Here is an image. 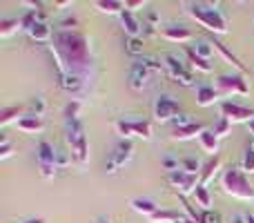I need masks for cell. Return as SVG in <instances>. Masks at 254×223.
<instances>
[{
	"mask_svg": "<svg viewBox=\"0 0 254 223\" xmlns=\"http://www.w3.org/2000/svg\"><path fill=\"white\" fill-rule=\"evenodd\" d=\"M248 127H250V134L254 136V118H252V121H250V123H248Z\"/></svg>",
	"mask_w": 254,
	"mask_h": 223,
	"instance_id": "obj_49",
	"label": "cell"
},
{
	"mask_svg": "<svg viewBox=\"0 0 254 223\" xmlns=\"http://www.w3.org/2000/svg\"><path fill=\"white\" fill-rule=\"evenodd\" d=\"M18 127H20L22 132H40L45 127V123H43V118L40 116L27 114V116H22L20 121H18Z\"/></svg>",
	"mask_w": 254,
	"mask_h": 223,
	"instance_id": "obj_21",
	"label": "cell"
},
{
	"mask_svg": "<svg viewBox=\"0 0 254 223\" xmlns=\"http://www.w3.org/2000/svg\"><path fill=\"white\" fill-rule=\"evenodd\" d=\"M165 70H167V74L172 76V78L176 80V83H181V85H192V74H190L188 70H185V65L179 61L176 56H165Z\"/></svg>",
	"mask_w": 254,
	"mask_h": 223,
	"instance_id": "obj_10",
	"label": "cell"
},
{
	"mask_svg": "<svg viewBox=\"0 0 254 223\" xmlns=\"http://www.w3.org/2000/svg\"><path fill=\"white\" fill-rule=\"evenodd\" d=\"M167 179H170V183L179 190L176 194H183V197L194 194V190L201 185V183H198V181H201V176H198V174H188V172H183V170L170 172V174H167Z\"/></svg>",
	"mask_w": 254,
	"mask_h": 223,
	"instance_id": "obj_5",
	"label": "cell"
},
{
	"mask_svg": "<svg viewBox=\"0 0 254 223\" xmlns=\"http://www.w3.org/2000/svg\"><path fill=\"white\" fill-rule=\"evenodd\" d=\"M185 54H188L190 63H192V65L196 67L198 72H205V74H207V72H212V63H210V61H205V58H201L196 52H194L192 47H188V49H185Z\"/></svg>",
	"mask_w": 254,
	"mask_h": 223,
	"instance_id": "obj_26",
	"label": "cell"
},
{
	"mask_svg": "<svg viewBox=\"0 0 254 223\" xmlns=\"http://www.w3.org/2000/svg\"><path fill=\"white\" fill-rule=\"evenodd\" d=\"M36 158H38L40 174H43L45 179H52L54 172H56V158H58V152L52 148V143L40 141L38 149H36Z\"/></svg>",
	"mask_w": 254,
	"mask_h": 223,
	"instance_id": "obj_4",
	"label": "cell"
},
{
	"mask_svg": "<svg viewBox=\"0 0 254 223\" xmlns=\"http://www.w3.org/2000/svg\"><path fill=\"white\" fill-rule=\"evenodd\" d=\"M71 152H74V158L80 163V165H85V163L89 161V145H87V136H83V139L78 141V143L71 148Z\"/></svg>",
	"mask_w": 254,
	"mask_h": 223,
	"instance_id": "obj_24",
	"label": "cell"
},
{
	"mask_svg": "<svg viewBox=\"0 0 254 223\" xmlns=\"http://www.w3.org/2000/svg\"><path fill=\"white\" fill-rule=\"evenodd\" d=\"M163 36L167 40H174V43H185V40L192 38V31L188 27H181V25H172V27H165L163 29Z\"/></svg>",
	"mask_w": 254,
	"mask_h": 223,
	"instance_id": "obj_13",
	"label": "cell"
},
{
	"mask_svg": "<svg viewBox=\"0 0 254 223\" xmlns=\"http://www.w3.org/2000/svg\"><path fill=\"white\" fill-rule=\"evenodd\" d=\"M61 25H63V27H74V25H76V18H67V20L61 22Z\"/></svg>",
	"mask_w": 254,
	"mask_h": 223,
	"instance_id": "obj_44",
	"label": "cell"
},
{
	"mask_svg": "<svg viewBox=\"0 0 254 223\" xmlns=\"http://www.w3.org/2000/svg\"><path fill=\"white\" fill-rule=\"evenodd\" d=\"M127 52L134 54V56H138V54H143V38H129V43H127Z\"/></svg>",
	"mask_w": 254,
	"mask_h": 223,
	"instance_id": "obj_35",
	"label": "cell"
},
{
	"mask_svg": "<svg viewBox=\"0 0 254 223\" xmlns=\"http://www.w3.org/2000/svg\"><path fill=\"white\" fill-rule=\"evenodd\" d=\"M181 170L188 172V174H198V176H201L203 165L198 161H194V158H185V161H181Z\"/></svg>",
	"mask_w": 254,
	"mask_h": 223,
	"instance_id": "obj_31",
	"label": "cell"
},
{
	"mask_svg": "<svg viewBox=\"0 0 254 223\" xmlns=\"http://www.w3.org/2000/svg\"><path fill=\"white\" fill-rule=\"evenodd\" d=\"M129 206H131V210H134V212H138V215H145L147 219L158 210L156 203L149 201V199H134V201H131Z\"/></svg>",
	"mask_w": 254,
	"mask_h": 223,
	"instance_id": "obj_22",
	"label": "cell"
},
{
	"mask_svg": "<svg viewBox=\"0 0 254 223\" xmlns=\"http://www.w3.org/2000/svg\"><path fill=\"white\" fill-rule=\"evenodd\" d=\"M194 52H196L198 54V56H201V58H205V61H210V54H212V47H210V45H207V43H196V45H194Z\"/></svg>",
	"mask_w": 254,
	"mask_h": 223,
	"instance_id": "obj_38",
	"label": "cell"
},
{
	"mask_svg": "<svg viewBox=\"0 0 254 223\" xmlns=\"http://www.w3.org/2000/svg\"><path fill=\"white\" fill-rule=\"evenodd\" d=\"M212 45H214V49H219V52H221V56H223V58H225V61H228V63H232V65H234V67H237V70H239V72H243V74H246V72H248V67H246V65H243V63H241V61H239V58H237V56H234V54H232V52H230V49H228V47H225V45H223V43H221V40H219V38H212Z\"/></svg>",
	"mask_w": 254,
	"mask_h": 223,
	"instance_id": "obj_16",
	"label": "cell"
},
{
	"mask_svg": "<svg viewBox=\"0 0 254 223\" xmlns=\"http://www.w3.org/2000/svg\"><path fill=\"white\" fill-rule=\"evenodd\" d=\"M221 116H225L230 123H250L254 118V110L237 105L232 101H223L221 103Z\"/></svg>",
	"mask_w": 254,
	"mask_h": 223,
	"instance_id": "obj_8",
	"label": "cell"
},
{
	"mask_svg": "<svg viewBox=\"0 0 254 223\" xmlns=\"http://www.w3.org/2000/svg\"><path fill=\"white\" fill-rule=\"evenodd\" d=\"M172 123H174V130H176V127H185V125H190V123H194V121H190L188 114H179Z\"/></svg>",
	"mask_w": 254,
	"mask_h": 223,
	"instance_id": "obj_40",
	"label": "cell"
},
{
	"mask_svg": "<svg viewBox=\"0 0 254 223\" xmlns=\"http://www.w3.org/2000/svg\"><path fill=\"white\" fill-rule=\"evenodd\" d=\"M216 101H219V92H216V87H198V92H196V103H198L201 107L214 105Z\"/></svg>",
	"mask_w": 254,
	"mask_h": 223,
	"instance_id": "obj_19",
	"label": "cell"
},
{
	"mask_svg": "<svg viewBox=\"0 0 254 223\" xmlns=\"http://www.w3.org/2000/svg\"><path fill=\"white\" fill-rule=\"evenodd\" d=\"M201 223H223V217L214 210H203V217H201Z\"/></svg>",
	"mask_w": 254,
	"mask_h": 223,
	"instance_id": "obj_37",
	"label": "cell"
},
{
	"mask_svg": "<svg viewBox=\"0 0 254 223\" xmlns=\"http://www.w3.org/2000/svg\"><path fill=\"white\" fill-rule=\"evenodd\" d=\"M29 36H31L34 40H38V43H43V40H49V38H52V29H49L45 22H36V25L29 29Z\"/></svg>",
	"mask_w": 254,
	"mask_h": 223,
	"instance_id": "obj_27",
	"label": "cell"
},
{
	"mask_svg": "<svg viewBox=\"0 0 254 223\" xmlns=\"http://www.w3.org/2000/svg\"><path fill=\"white\" fill-rule=\"evenodd\" d=\"M52 54L56 58V67L61 80L67 74H76L80 76L83 72L89 70V45H87V36L80 34L76 29H58L54 34V45H52Z\"/></svg>",
	"mask_w": 254,
	"mask_h": 223,
	"instance_id": "obj_1",
	"label": "cell"
},
{
	"mask_svg": "<svg viewBox=\"0 0 254 223\" xmlns=\"http://www.w3.org/2000/svg\"><path fill=\"white\" fill-rule=\"evenodd\" d=\"M22 112H25V107L22 105H9V107H2L0 110V125H9L11 121H20L22 118Z\"/></svg>",
	"mask_w": 254,
	"mask_h": 223,
	"instance_id": "obj_18",
	"label": "cell"
},
{
	"mask_svg": "<svg viewBox=\"0 0 254 223\" xmlns=\"http://www.w3.org/2000/svg\"><path fill=\"white\" fill-rule=\"evenodd\" d=\"M176 223H196V221H192V219H190V217H183V219H179Z\"/></svg>",
	"mask_w": 254,
	"mask_h": 223,
	"instance_id": "obj_48",
	"label": "cell"
},
{
	"mask_svg": "<svg viewBox=\"0 0 254 223\" xmlns=\"http://www.w3.org/2000/svg\"><path fill=\"white\" fill-rule=\"evenodd\" d=\"M36 22H38V20H36V9H31L29 13H25V16L20 18V29H27V31H29L31 27L36 25Z\"/></svg>",
	"mask_w": 254,
	"mask_h": 223,
	"instance_id": "obj_34",
	"label": "cell"
},
{
	"mask_svg": "<svg viewBox=\"0 0 254 223\" xmlns=\"http://www.w3.org/2000/svg\"><path fill=\"white\" fill-rule=\"evenodd\" d=\"M43 101H40V98H36V101H31V110H34V116H40V114H43Z\"/></svg>",
	"mask_w": 254,
	"mask_h": 223,
	"instance_id": "obj_42",
	"label": "cell"
},
{
	"mask_svg": "<svg viewBox=\"0 0 254 223\" xmlns=\"http://www.w3.org/2000/svg\"><path fill=\"white\" fill-rule=\"evenodd\" d=\"M61 85H63V89H67L69 94H74V92H78L80 89V76H76V74H67L65 78L61 80Z\"/></svg>",
	"mask_w": 254,
	"mask_h": 223,
	"instance_id": "obj_30",
	"label": "cell"
},
{
	"mask_svg": "<svg viewBox=\"0 0 254 223\" xmlns=\"http://www.w3.org/2000/svg\"><path fill=\"white\" fill-rule=\"evenodd\" d=\"M252 149H254V143H252Z\"/></svg>",
	"mask_w": 254,
	"mask_h": 223,
	"instance_id": "obj_52",
	"label": "cell"
},
{
	"mask_svg": "<svg viewBox=\"0 0 254 223\" xmlns=\"http://www.w3.org/2000/svg\"><path fill=\"white\" fill-rule=\"evenodd\" d=\"M243 170L254 172V149H252V145L246 149V154H243Z\"/></svg>",
	"mask_w": 254,
	"mask_h": 223,
	"instance_id": "obj_36",
	"label": "cell"
},
{
	"mask_svg": "<svg viewBox=\"0 0 254 223\" xmlns=\"http://www.w3.org/2000/svg\"><path fill=\"white\" fill-rule=\"evenodd\" d=\"M67 161H69V158H67L65 154H58V163H61V165H67Z\"/></svg>",
	"mask_w": 254,
	"mask_h": 223,
	"instance_id": "obj_45",
	"label": "cell"
},
{
	"mask_svg": "<svg viewBox=\"0 0 254 223\" xmlns=\"http://www.w3.org/2000/svg\"><path fill=\"white\" fill-rule=\"evenodd\" d=\"M219 165H221V158H219V154L216 156H212L210 161L203 165V170H201V185H205V183H210L212 179H214V174L219 172Z\"/></svg>",
	"mask_w": 254,
	"mask_h": 223,
	"instance_id": "obj_20",
	"label": "cell"
},
{
	"mask_svg": "<svg viewBox=\"0 0 254 223\" xmlns=\"http://www.w3.org/2000/svg\"><path fill=\"white\" fill-rule=\"evenodd\" d=\"M80 112V103L78 101H69L65 107V121H76Z\"/></svg>",
	"mask_w": 254,
	"mask_h": 223,
	"instance_id": "obj_32",
	"label": "cell"
},
{
	"mask_svg": "<svg viewBox=\"0 0 254 223\" xmlns=\"http://www.w3.org/2000/svg\"><path fill=\"white\" fill-rule=\"evenodd\" d=\"M58 7H67V4H71V0H58Z\"/></svg>",
	"mask_w": 254,
	"mask_h": 223,
	"instance_id": "obj_47",
	"label": "cell"
},
{
	"mask_svg": "<svg viewBox=\"0 0 254 223\" xmlns=\"http://www.w3.org/2000/svg\"><path fill=\"white\" fill-rule=\"evenodd\" d=\"M232 223H248V219H246V215H234Z\"/></svg>",
	"mask_w": 254,
	"mask_h": 223,
	"instance_id": "obj_43",
	"label": "cell"
},
{
	"mask_svg": "<svg viewBox=\"0 0 254 223\" xmlns=\"http://www.w3.org/2000/svg\"><path fill=\"white\" fill-rule=\"evenodd\" d=\"M223 188L228 194L237 199H246V201H252L254 199V185L248 181L246 172H241L239 167H230L223 174Z\"/></svg>",
	"mask_w": 254,
	"mask_h": 223,
	"instance_id": "obj_3",
	"label": "cell"
},
{
	"mask_svg": "<svg viewBox=\"0 0 254 223\" xmlns=\"http://www.w3.org/2000/svg\"><path fill=\"white\" fill-rule=\"evenodd\" d=\"M179 219H183V215L181 212H176V210H156L152 217H149V221L152 223H176Z\"/></svg>",
	"mask_w": 254,
	"mask_h": 223,
	"instance_id": "obj_23",
	"label": "cell"
},
{
	"mask_svg": "<svg viewBox=\"0 0 254 223\" xmlns=\"http://www.w3.org/2000/svg\"><path fill=\"white\" fill-rule=\"evenodd\" d=\"M131 152H134V148H131L129 141H121V143L114 148L112 156H110V163H107V172H116L119 167H123L125 163L129 161Z\"/></svg>",
	"mask_w": 254,
	"mask_h": 223,
	"instance_id": "obj_11",
	"label": "cell"
},
{
	"mask_svg": "<svg viewBox=\"0 0 254 223\" xmlns=\"http://www.w3.org/2000/svg\"><path fill=\"white\" fill-rule=\"evenodd\" d=\"M198 141H201V148L205 149L207 154H214L219 152V136L214 134V130H205L201 136H198Z\"/></svg>",
	"mask_w": 254,
	"mask_h": 223,
	"instance_id": "obj_17",
	"label": "cell"
},
{
	"mask_svg": "<svg viewBox=\"0 0 254 223\" xmlns=\"http://www.w3.org/2000/svg\"><path fill=\"white\" fill-rule=\"evenodd\" d=\"M194 201H196L203 210H210V192H207L205 185H198V188L194 190Z\"/></svg>",
	"mask_w": 254,
	"mask_h": 223,
	"instance_id": "obj_29",
	"label": "cell"
},
{
	"mask_svg": "<svg viewBox=\"0 0 254 223\" xmlns=\"http://www.w3.org/2000/svg\"><path fill=\"white\" fill-rule=\"evenodd\" d=\"M101 223H110V219H107V221H105V219H101Z\"/></svg>",
	"mask_w": 254,
	"mask_h": 223,
	"instance_id": "obj_51",
	"label": "cell"
},
{
	"mask_svg": "<svg viewBox=\"0 0 254 223\" xmlns=\"http://www.w3.org/2000/svg\"><path fill=\"white\" fill-rule=\"evenodd\" d=\"M121 22H123V29L131 36V38H138V34H140V22L136 20L134 11H127V9H125V11L121 13Z\"/></svg>",
	"mask_w": 254,
	"mask_h": 223,
	"instance_id": "obj_15",
	"label": "cell"
},
{
	"mask_svg": "<svg viewBox=\"0 0 254 223\" xmlns=\"http://www.w3.org/2000/svg\"><path fill=\"white\" fill-rule=\"evenodd\" d=\"M131 87L140 89L145 83L149 80V70L143 65V63H134V67H131Z\"/></svg>",
	"mask_w": 254,
	"mask_h": 223,
	"instance_id": "obj_14",
	"label": "cell"
},
{
	"mask_svg": "<svg viewBox=\"0 0 254 223\" xmlns=\"http://www.w3.org/2000/svg\"><path fill=\"white\" fill-rule=\"evenodd\" d=\"M216 92L219 96H230V94H250V87L243 80V76H219L216 78Z\"/></svg>",
	"mask_w": 254,
	"mask_h": 223,
	"instance_id": "obj_6",
	"label": "cell"
},
{
	"mask_svg": "<svg viewBox=\"0 0 254 223\" xmlns=\"http://www.w3.org/2000/svg\"><path fill=\"white\" fill-rule=\"evenodd\" d=\"M188 13L198 20L203 27L212 31V34H228V20L223 18V13L219 9H212V7H203V4H190Z\"/></svg>",
	"mask_w": 254,
	"mask_h": 223,
	"instance_id": "obj_2",
	"label": "cell"
},
{
	"mask_svg": "<svg viewBox=\"0 0 254 223\" xmlns=\"http://www.w3.org/2000/svg\"><path fill=\"white\" fill-rule=\"evenodd\" d=\"M116 132L127 141L129 136H140V139H152V125L147 121H119Z\"/></svg>",
	"mask_w": 254,
	"mask_h": 223,
	"instance_id": "obj_7",
	"label": "cell"
},
{
	"mask_svg": "<svg viewBox=\"0 0 254 223\" xmlns=\"http://www.w3.org/2000/svg\"><path fill=\"white\" fill-rule=\"evenodd\" d=\"M138 7H145V0H127L125 2L127 11H134V9H138Z\"/></svg>",
	"mask_w": 254,
	"mask_h": 223,
	"instance_id": "obj_41",
	"label": "cell"
},
{
	"mask_svg": "<svg viewBox=\"0 0 254 223\" xmlns=\"http://www.w3.org/2000/svg\"><path fill=\"white\" fill-rule=\"evenodd\" d=\"M20 29V20L18 18H2L0 20V36L2 38H7V36H11L13 31Z\"/></svg>",
	"mask_w": 254,
	"mask_h": 223,
	"instance_id": "obj_28",
	"label": "cell"
},
{
	"mask_svg": "<svg viewBox=\"0 0 254 223\" xmlns=\"http://www.w3.org/2000/svg\"><path fill=\"white\" fill-rule=\"evenodd\" d=\"M11 156V143H9L7 139H0V158H9Z\"/></svg>",
	"mask_w": 254,
	"mask_h": 223,
	"instance_id": "obj_39",
	"label": "cell"
},
{
	"mask_svg": "<svg viewBox=\"0 0 254 223\" xmlns=\"http://www.w3.org/2000/svg\"><path fill=\"white\" fill-rule=\"evenodd\" d=\"M246 219H248V223H254V215H246Z\"/></svg>",
	"mask_w": 254,
	"mask_h": 223,
	"instance_id": "obj_50",
	"label": "cell"
},
{
	"mask_svg": "<svg viewBox=\"0 0 254 223\" xmlns=\"http://www.w3.org/2000/svg\"><path fill=\"white\" fill-rule=\"evenodd\" d=\"M25 223H47V221H45L43 217H36V219H27Z\"/></svg>",
	"mask_w": 254,
	"mask_h": 223,
	"instance_id": "obj_46",
	"label": "cell"
},
{
	"mask_svg": "<svg viewBox=\"0 0 254 223\" xmlns=\"http://www.w3.org/2000/svg\"><path fill=\"white\" fill-rule=\"evenodd\" d=\"M203 132H205V127H203L201 123H190V125H185V127H176V130L172 132V139L190 141V139H194V136H201Z\"/></svg>",
	"mask_w": 254,
	"mask_h": 223,
	"instance_id": "obj_12",
	"label": "cell"
},
{
	"mask_svg": "<svg viewBox=\"0 0 254 223\" xmlns=\"http://www.w3.org/2000/svg\"><path fill=\"white\" fill-rule=\"evenodd\" d=\"M179 114H181L179 103L170 96H161L156 103H154V116H156V121H161V123L163 121H174Z\"/></svg>",
	"mask_w": 254,
	"mask_h": 223,
	"instance_id": "obj_9",
	"label": "cell"
},
{
	"mask_svg": "<svg viewBox=\"0 0 254 223\" xmlns=\"http://www.w3.org/2000/svg\"><path fill=\"white\" fill-rule=\"evenodd\" d=\"M230 127H232V123H230L225 116H221V118H219V123L214 125V134L221 139V136H225V134L230 132Z\"/></svg>",
	"mask_w": 254,
	"mask_h": 223,
	"instance_id": "obj_33",
	"label": "cell"
},
{
	"mask_svg": "<svg viewBox=\"0 0 254 223\" xmlns=\"http://www.w3.org/2000/svg\"><path fill=\"white\" fill-rule=\"evenodd\" d=\"M96 7L103 13H119V16L125 11V2H121V0H98Z\"/></svg>",
	"mask_w": 254,
	"mask_h": 223,
	"instance_id": "obj_25",
	"label": "cell"
}]
</instances>
